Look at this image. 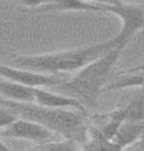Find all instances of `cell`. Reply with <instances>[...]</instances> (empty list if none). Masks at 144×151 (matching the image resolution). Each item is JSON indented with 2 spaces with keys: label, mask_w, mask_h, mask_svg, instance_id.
I'll return each mask as SVG.
<instances>
[{
  "label": "cell",
  "mask_w": 144,
  "mask_h": 151,
  "mask_svg": "<svg viewBox=\"0 0 144 151\" xmlns=\"http://www.w3.org/2000/svg\"><path fill=\"white\" fill-rule=\"evenodd\" d=\"M118 45L115 37L106 41L94 45L77 47L67 50H60L54 52L19 56L15 60L17 67L38 72L48 75L69 73L75 74L80 69L85 67L97 58L105 55L107 51Z\"/></svg>",
  "instance_id": "1"
},
{
  "label": "cell",
  "mask_w": 144,
  "mask_h": 151,
  "mask_svg": "<svg viewBox=\"0 0 144 151\" xmlns=\"http://www.w3.org/2000/svg\"><path fill=\"white\" fill-rule=\"evenodd\" d=\"M0 106L9 108L21 118L44 126L64 140L83 144L87 139L89 129L81 111L72 109H49L34 104L15 102L2 98H0Z\"/></svg>",
  "instance_id": "2"
},
{
  "label": "cell",
  "mask_w": 144,
  "mask_h": 151,
  "mask_svg": "<svg viewBox=\"0 0 144 151\" xmlns=\"http://www.w3.org/2000/svg\"><path fill=\"white\" fill-rule=\"evenodd\" d=\"M125 48V45H117L110 49L76 72L73 77L65 78L58 88L75 93L83 99L87 106L94 107L100 93L106 88L115 64L120 58Z\"/></svg>",
  "instance_id": "3"
},
{
  "label": "cell",
  "mask_w": 144,
  "mask_h": 151,
  "mask_svg": "<svg viewBox=\"0 0 144 151\" xmlns=\"http://www.w3.org/2000/svg\"><path fill=\"white\" fill-rule=\"evenodd\" d=\"M100 13H110L117 16L121 22L120 31L115 35L118 45H127L137 32L143 29L144 7L143 1L124 2V1H103L98 2Z\"/></svg>",
  "instance_id": "4"
},
{
  "label": "cell",
  "mask_w": 144,
  "mask_h": 151,
  "mask_svg": "<svg viewBox=\"0 0 144 151\" xmlns=\"http://www.w3.org/2000/svg\"><path fill=\"white\" fill-rule=\"evenodd\" d=\"M2 134L6 137L25 140L39 145H43L49 142L60 140L61 137L44 126L40 125L35 122L24 119L18 117L13 124H10L7 129L2 131Z\"/></svg>",
  "instance_id": "5"
},
{
  "label": "cell",
  "mask_w": 144,
  "mask_h": 151,
  "mask_svg": "<svg viewBox=\"0 0 144 151\" xmlns=\"http://www.w3.org/2000/svg\"><path fill=\"white\" fill-rule=\"evenodd\" d=\"M0 78L7 80L14 83H18L31 86V88H44V86H59L65 78L57 77L54 75L42 74L38 72H33L29 69L9 66L5 64H0Z\"/></svg>",
  "instance_id": "6"
},
{
  "label": "cell",
  "mask_w": 144,
  "mask_h": 151,
  "mask_svg": "<svg viewBox=\"0 0 144 151\" xmlns=\"http://www.w3.org/2000/svg\"><path fill=\"white\" fill-rule=\"evenodd\" d=\"M33 104L49 109H74L81 113L85 111L84 102H81L80 100L73 97H68L58 92L48 91L42 88H34Z\"/></svg>",
  "instance_id": "7"
},
{
  "label": "cell",
  "mask_w": 144,
  "mask_h": 151,
  "mask_svg": "<svg viewBox=\"0 0 144 151\" xmlns=\"http://www.w3.org/2000/svg\"><path fill=\"white\" fill-rule=\"evenodd\" d=\"M143 132V122L125 121L120 125L118 131L116 132L111 141L118 147H120L123 150H125L129 145H133L138 140H141Z\"/></svg>",
  "instance_id": "8"
},
{
  "label": "cell",
  "mask_w": 144,
  "mask_h": 151,
  "mask_svg": "<svg viewBox=\"0 0 144 151\" xmlns=\"http://www.w3.org/2000/svg\"><path fill=\"white\" fill-rule=\"evenodd\" d=\"M33 92L34 88L0 78V96H2V99L15 102L33 104Z\"/></svg>",
  "instance_id": "9"
},
{
  "label": "cell",
  "mask_w": 144,
  "mask_h": 151,
  "mask_svg": "<svg viewBox=\"0 0 144 151\" xmlns=\"http://www.w3.org/2000/svg\"><path fill=\"white\" fill-rule=\"evenodd\" d=\"M143 85V67H135L127 72H123L108 82L105 90H121L128 88H141Z\"/></svg>",
  "instance_id": "10"
},
{
  "label": "cell",
  "mask_w": 144,
  "mask_h": 151,
  "mask_svg": "<svg viewBox=\"0 0 144 151\" xmlns=\"http://www.w3.org/2000/svg\"><path fill=\"white\" fill-rule=\"evenodd\" d=\"M81 145V151H124L120 147L102 135L99 127L89 129L87 139Z\"/></svg>",
  "instance_id": "11"
},
{
  "label": "cell",
  "mask_w": 144,
  "mask_h": 151,
  "mask_svg": "<svg viewBox=\"0 0 144 151\" xmlns=\"http://www.w3.org/2000/svg\"><path fill=\"white\" fill-rule=\"evenodd\" d=\"M107 118L108 119H107L106 124L99 129H100V132L102 133V135L105 136L106 139L111 141L114 135L116 134V132L120 127L121 124L125 121H127L126 110H125V108L116 109L114 111L108 114Z\"/></svg>",
  "instance_id": "12"
},
{
  "label": "cell",
  "mask_w": 144,
  "mask_h": 151,
  "mask_svg": "<svg viewBox=\"0 0 144 151\" xmlns=\"http://www.w3.org/2000/svg\"><path fill=\"white\" fill-rule=\"evenodd\" d=\"M126 110L127 121L132 122H143L144 109H143V96L135 98L133 101L129 102V105L124 107Z\"/></svg>",
  "instance_id": "13"
},
{
  "label": "cell",
  "mask_w": 144,
  "mask_h": 151,
  "mask_svg": "<svg viewBox=\"0 0 144 151\" xmlns=\"http://www.w3.org/2000/svg\"><path fill=\"white\" fill-rule=\"evenodd\" d=\"M38 151H81V148H78L73 141L60 139L41 145Z\"/></svg>",
  "instance_id": "14"
},
{
  "label": "cell",
  "mask_w": 144,
  "mask_h": 151,
  "mask_svg": "<svg viewBox=\"0 0 144 151\" xmlns=\"http://www.w3.org/2000/svg\"><path fill=\"white\" fill-rule=\"evenodd\" d=\"M17 118L18 116L13 110H10L7 107L0 106V129L4 131L5 129H7Z\"/></svg>",
  "instance_id": "15"
},
{
  "label": "cell",
  "mask_w": 144,
  "mask_h": 151,
  "mask_svg": "<svg viewBox=\"0 0 144 151\" xmlns=\"http://www.w3.org/2000/svg\"><path fill=\"white\" fill-rule=\"evenodd\" d=\"M0 151H14V150H11L9 147H7L6 144L4 143L1 140H0Z\"/></svg>",
  "instance_id": "16"
},
{
  "label": "cell",
  "mask_w": 144,
  "mask_h": 151,
  "mask_svg": "<svg viewBox=\"0 0 144 151\" xmlns=\"http://www.w3.org/2000/svg\"><path fill=\"white\" fill-rule=\"evenodd\" d=\"M1 53H5V51H4V50H2L1 48H0V55H1Z\"/></svg>",
  "instance_id": "17"
}]
</instances>
